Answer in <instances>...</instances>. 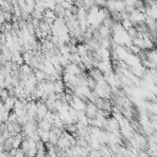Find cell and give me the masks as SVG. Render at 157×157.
<instances>
[{"label":"cell","mask_w":157,"mask_h":157,"mask_svg":"<svg viewBox=\"0 0 157 157\" xmlns=\"http://www.w3.org/2000/svg\"><path fill=\"white\" fill-rule=\"evenodd\" d=\"M129 20L131 21L132 26L136 27V26H139V25L145 23V21H146V13H145L144 11H141V10L135 9V10H132V11L129 13Z\"/></svg>","instance_id":"6da1fadb"},{"label":"cell","mask_w":157,"mask_h":157,"mask_svg":"<svg viewBox=\"0 0 157 157\" xmlns=\"http://www.w3.org/2000/svg\"><path fill=\"white\" fill-rule=\"evenodd\" d=\"M98 112H99V108H98V107H97L94 103H92V102H88V103L86 104V108H85V113H86V115H87L90 119H94V118L97 117Z\"/></svg>","instance_id":"7a4b0ae2"},{"label":"cell","mask_w":157,"mask_h":157,"mask_svg":"<svg viewBox=\"0 0 157 157\" xmlns=\"http://www.w3.org/2000/svg\"><path fill=\"white\" fill-rule=\"evenodd\" d=\"M53 12L55 13V16L56 17H60V18H64L65 17V13H66V10H65V7L61 5V4H59V2H56V5H55V7L53 9Z\"/></svg>","instance_id":"3957f363"}]
</instances>
